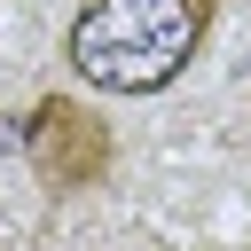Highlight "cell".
<instances>
[{"mask_svg":"<svg viewBox=\"0 0 251 251\" xmlns=\"http://www.w3.org/2000/svg\"><path fill=\"white\" fill-rule=\"evenodd\" d=\"M220 24V0H86L63 31V71L94 94L149 102L188 78Z\"/></svg>","mask_w":251,"mask_h":251,"instance_id":"6da1fadb","label":"cell"},{"mask_svg":"<svg viewBox=\"0 0 251 251\" xmlns=\"http://www.w3.org/2000/svg\"><path fill=\"white\" fill-rule=\"evenodd\" d=\"M24 165L47 196H86L118 173V126L94 110V102H71V94H39L31 118H24Z\"/></svg>","mask_w":251,"mask_h":251,"instance_id":"7a4b0ae2","label":"cell"}]
</instances>
